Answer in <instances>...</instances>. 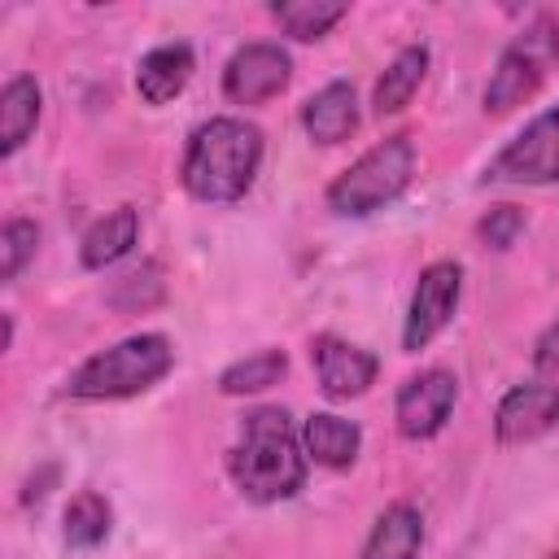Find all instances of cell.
I'll return each mask as SVG.
<instances>
[{
  "mask_svg": "<svg viewBox=\"0 0 559 559\" xmlns=\"http://www.w3.org/2000/svg\"><path fill=\"white\" fill-rule=\"evenodd\" d=\"M485 183H559V105L537 114L485 166Z\"/></svg>",
  "mask_w": 559,
  "mask_h": 559,
  "instance_id": "6",
  "label": "cell"
},
{
  "mask_svg": "<svg viewBox=\"0 0 559 559\" xmlns=\"http://www.w3.org/2000/svg\"><path fill=\"white\" fill-rule=\"evenodd\" d=\"M135 240H140V214H135L131 205H122V210L96 218V223L83 231L79 262H83L87 271H105V266H114L118 258H127V253L135 249Z\"/></svg>",
  "mask_w": 559,
  "mask_h": 559,
  "instance_id": "14",
  "label": "cell"
},
{
  "mask_svg": "<svg viewBox=\"0 0 559 559\" xmlns=\"http://www.w3.org/2000/svg\"><path fill=\"white\" fill-rule=\"evenodd\" d=\"M301 445H306V454H310L314 463H323V467H349V463L358 459L362 432H358L354 419H341V415L319 411V415H310V419L301 424Z\"/></svg>",
  "mask_w": 559,
  "mask_h": 559,
  "instance_id": "16",
  "label": "cell"
},
{
  "mask_svg": "<svg viewBox=\"0 0 559 559\" xmlns=\"http://www.w3.org/2000/svg\"><path fill=\"white\" fill-rule=\"evenodd\" d=\"M459 293H463V266L459 262L441 258V262L419 271V284H415L411 310H406V328H402V349L406 354H419L424 345H432L441 336V328L459 310Z\"/></svg>",
  "mask_w": 559,
  "mask_h": 559,
  "instance_id": "7",
  "label": "cell"
},
{
  "mask_svg": "<svg viewBox=\"0 0 559 559\" xmlns=\"http://www.w3.org/2000/svg\"><path fill=\"white\" fill-rule=\"evenodd\" d=\"M39 109H44V96H39V83L31 74H13L0 92V157H13L35 122H39Z\"/></svg>",
  "mask_w": 559,
  "mask_h": 559,
  "instance_id": "15",
  "label": "cell"
},
{
  "mask_svg": "<svg viewBox=\"0 0 559 559\" xmlns=\"http://www.w3.org/2000/svg\"><path fill=\"white\" fill-rule=\"evenodd\" d=\"M424 70H428V48L424 44H411V48H402L393 61H389V70L380 74V83H376V114H397V109H406L411 105V96L419 92V83H424Z\"/></svg>",
  "mask_w": 559,
  "mask_h": 559,
  "instance_id": "18",
  "label": "cell"
},
{
  "mask_svg": "<svg viewBox=\"0 0 559 559\" xmlns=\"http://www.w3.org/2000/svg\"><path fill=\"white\" fill-rule=\"evenodd\" d=\"M284 371H288V358H284V349H258V354H249V358L231 362V367L218 376V389H223L227 397L262 393V389L280 384V376H284Z\"/></svg>",
  "mask_w": 559,
  "mask_h": 559,
  "instance_id": "19",
  "label": "cell"
},
{
  "mask_svg": "<svg viewBox=\"0 0 559 559\" xmlns=\"http://www.w3.org/2000/svg\"><path fill=\"white\" fill-rule=\"evenodd\" d=\"M349 9L328 4V0H293V4H271V17L293 35V39H323Z\"/></svg>",
  "mask_w": 559,
  "mask_h": 559,
  "instance_id": "21",
  "label": "cell"
},
{
  "mask_svg": "<svg viewBox=\"0 0 559 559\" xmlns=\"http://www.w3.org/2000/svg\"><path fill=\"white\" fill-rule=\"evenodd\" d=\"M310 362H314L319 389L328 397H358V393H367V384L380 371V358L371 349L349 345V341H341L332 332H323V336L310 341Z\"/></svg>",
  "mask_w": 559,
  "mask_h": 559,
  "instance_id": "11",
  "label": "cell"
},
{
  "mask_svg": "<svg viewBox=\"0 0 559 559\" xmlns=\"http://www.w3.org/2000/svg\"><path fill=\"white\" fill-rule=\"evenodd\" d=\"M301 127L314 144H341L354 135L358 127V100H354V87L345 79H332L328 87H319L306 109H301Z\"/></svg>",
  "mask_w": 559,
  "mask_h": 559,
  "instance_id": "12",
  "label": "cell"
},
{
  "mask_svg": "<svg viewBox=\"0 0 559 559\" xmlns=\"http://www.w3.org/2000/svg\"><path fill=\"white\" fill-rule=\"evenodd\" d=\"M459 402V380L445 371V367H428L419 376H411L402 389H397V402H393V419H397V432L406 441H428L445 428L450 411Z\"/></svg>",
  "mask_w": 559,
  "mask_h": 559,
  "instance_id": "8",
  "label": "cell"
},
{
  "mask_svg": "<svg viewBox=\"0 0 559 559\" xmlns=\"http://www.w3.org/2000/svg\"><path fill=\"white\" fill-rule=\"evenodd\" d=\"M162 293H166V284H162V266H157V262H144L140 271H127V275L114 284L109 301H114L118 310H148V306L162 301Z\"/></svg>",
  "mask_w": 559,
  "mask_h": 559,
  "instance_id": "22",
  "label": "cell"
},
{
  "mask_svg": "<svg viewBox=\"0 0 559 559\" xmlns=\"http://www.w3.org/2000/svg\"><path fill=\"white\" fill-rule=\"evenodd\" d=\"M559 424V384H515L493 415V437L502 445H524Z\"/></svg>",
  "mask_w": 559,
  "mask_h": 559,
  "instance_id": "10",
  "label": "cell"
},
{
  "mask_svg": "<svg viewBox=\"0 0 559 559\" xmlns=\"http://www.w3.org/2000/svg\"><path fill=\"white\" fill-rule=\"evenodd\" d=\"M550 559H559V550H555V555H550Z\"/></svg>",
  "mask_w": 559,
  "mask_h": 559,
  "instance_id": "26",
  "label": "cell"
},
{
  "mask_svg": "<svg viewBox=\"0 0 559 559\" xmlns=\"http://www.w3.org/2000/svg\"><path fill=\"white\" fill-rule=\"evenodd\" d=\"M192 79V48L188 44H162L153 52L140 57L135 66V92L148 105H166L175 100Z\"/></svg>",
  "mask_w": 559,
  "mask_h": 559,
  "instance_id": "13",
  "label": "cell"
},
{
  "mask_svg": "<svg viewBox=\"0 0 559 559\" xmlns=\"http://www.w3.org/2000/svg\"><path fill=\"white\" fill-rule=\"evenodd\" d=\"M415 175V144L411 135H389L376 148H367L345 175L332 179L328 188V210L341 218H362L384 205H393Z\"/></svg>",
  "mask_w": 559,
  "mask_h": 559,
  "instance_id": "4",
  "label": "cell"
},
{
  "mask_svg": "<svg viewBox=\"0 0 559 559\" xmlns=\"http://www.w3.org/2000/svg\"><path fill=\"white\" fill-rule=\"evenodd\" d=\"M109 524H114V511L100 493L83 489L70 507H66V542L74 550H96L105 537H109Z\"/></svg>",
  "mask_w": 559,
  "mask_h": 559,
  "instance_id": "20",
  "label": "cell"
},
{
  "mask_svg": "<svg viewBox=\"0 0 559 559\" xmlns=\"http://www.w3.org/2000/svg\"><path fill=\"white\" fill-rule=\"evenodd\" d=\"M175 367V349L162 332H140V336H127L100 354H92L70 380H66V393L70 397H83V402H105V397H131V393H144L153 389L166 371Z\"/></svg>",
  "mask_w": 559,
  "mask_h": 559,
  "instance_id": "3",
  "label": "cell"
},
{
  "mask_svg": "<svg viewBox=\"0 0 559 559\" xmlns=\"http://www.w3.org/2000/svg\"><path fill=\"white\" fill-rule=\"evenodd\" d=\"M555 66H559V22L542 13L502 48L485 83V114H511L515 105H524Z\"/></svg>",
  "mask_w": 559,
  "mask_h": 559,
  "instance_id": "5",
  "label": "cell"
},
{
  "mask_svg": "<svg viewBox=\"0 0 559 559\" xmlns=\"http://www.w3.org/2000/svg\"><path fill=\"white\" fill-rule=\"evenodd\" d=\"M227 472L253 502H280L306 485V445L284 406H258L245 415L240 441L227 454Z\"/></svg>",
  "mask_w": 559,
  "mask_h": 559,
  "instance_id": "1",
  "label": "cell"
},
{
  "mask_svg": "<svg viewBox=\"0 0 559 559\" xmlns=\"http://www.w3.org/2000/svg\"><path fill=\"white\" fill-rule=\"evenodd\" d=\"M533 367L537 371H550V376H559V319L533 341Z\"/></svg>",
  "mask_w": 559,
  "mask_h": 559,
  "instance_id": "25",
  "label": "cell"
},
{
  "mask_svg": "<svg viewBox=\"0 0 559 559\" xmlns=\"http://www.w3.org/2000/svg\"><path fill=\"white\" fill-rule=\"evenodd\" d=\"M293 79V57L280 44H245L223 70V96L236 105H262L280 96Z\"/></svg>",
  "mask_w": 559,
  "mask_h": 559,
  "instance_id": "9",
  "label": "cell"
},
{
  "mask_svg": "<svg viewBox=\"0 0 559 559\" xmlns=\"http://www.w3.org/2000/svg\"><path fill=\"white\" fill-rule=\"evenodd\" d=\"M35 245H39V227L31 218H9L4 231H0V275L4 284H13L22 275V266L35 258Z\"/></svg>",
  "mask_w": 559,
  "mask_h": 559,
  "instance_id": "23",
  "label": "cell"
},
{
  "mask_svg": "<svg viewBox=\"0 0 559 559\" xmlns=\"http://www.w3.org/2000/svg\"><path fill=\"white\" fill-rule=\"evenodd\" d=\"M258 166H262V131L245 118H210L192 131L179 179L188 197L210 205H231L253 188Z\"/></svg>",
  "mask_w": 559,
  "mask_h": 559,
  "instance_id": "2",
  "label": "cell"
},
{
  "mask_svg": "<svg viewBox=\"0 0 559 559\" xmlns=\"http://www.w3.org/2000/svg\"><path fill=\"white\" fill-rule=\"evenodd\" d=\"M520 231H524V214H520L515 205H493V210L480 218V236H485V245H493V249L515 245Z\"/></svg>",
  "mask_w": 559,
  "mask_h": 559,
  "instance_id": "24",
  "label": "cell"
},
{
  "mask_svg": "<svg viewBox=\"0 0 559 559\" xmlns=\"http://www.w3.org/2000/svg\"><path fill=\"white\" fill-rule=\"evenodd\" d=\"M419 546H424V515L411 502H393L376 520V528L362 546V559H415Z\"/></svg>",
  "mask_w": 559,
  "mask_h": 559,
  "instance_id": "17",
  "label": "cell"
}]
</instances>
